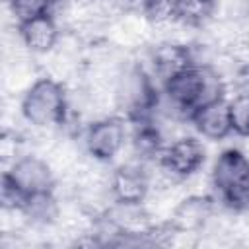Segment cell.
Returning <instances> with one entry per match:
<instances>
[{
    "instance_id": "6da1fadb",
    "label": "cell",
    "mask_w": 249,
    "mask_h": 249,
    "mask_svg": "<svg viewBox=\"0 0 249 249\" xmlns=\"http://www.w3.org/2000/svg\"><path fill=\"white\" fill-rule=\"evenodd\" d=\"M23 121L35 128H53L66 123L70 113L68 89L51 76H41L27 86L19 101Z\"/></svg>"
},
{
    "instance_id": "7a4b0ae2",
    "label": "cell",
    "mask_w": 249,
    "mask_h": 249,
    "mask_svg": "<svg viewBox=\"0 0 249 249\" xmlns=\"http://www.w3.org/2000/svg\"><path fill=\"white\" fill-rule=\"evenodd\" d=\"M210 183L216 198L233 212L249 210V156L228 148L214 160Z\"/></svg>"
},
{
    "instance_id": "3957f363",
    "label": "cell",
    "mask_w": 249,
    "mask_h": 249,
    "mask_svg": "<svg viewBox=\"0 0 249 249\" xmlns=\"http://www.w3.org/2000/svg\"><path fill=\"white\" fill-rule=\"evenodd\" d=\"M128 142V126L123 115H105L84 130V148L93 161H113Z\"/></svg>"
},
{
    "instance_id": "277c9868",
    "label": "cell",
    "mask_w": 249,
    "mask_h": 249,
    "mask_svg": "<svg viewBox=\"0 0 249 249\" xmlns=\"http://www.w3.org/2000/svg\"><path fill=\"white\" fill-rule=\"evenodd\" d=\"M14 189H18L25 198L54 191V169L53 165L35 154H23L12 160L10 167L2 175Z\"/></svg>"
},
{
    "instance_id": "5b68a950",
    "label": "cell",
    "mask_w": 249,
    "mask_h": 249,
    "mask_svg": "<svg viewBox=\"0 0 249 249\" xmlns=\"http://www.w3.org/2000/svg\"><path fill=\"white\" fill-rule=\"evenodd\" d=\"M150 163L138 160L117 165L107 179V195L113 202L123 204H144L152 191Z\"/></svg>"
},
{
    "instance_id": "8992f818",
    "label": "cell",
    "mask_w": 249,
    "mask_h": 249,
    "mask_svg": "<svg viewBox=\"0 0 249 249\" xmlns=\"http://www.w3.org/2000/svg\"><path fill=\"white\" fill-rule=\"evenodd\" d=\"M206 150L195 136H177L165 144L156 165L173 181H183L198 173L204 165Z\"/></svg>"
},
{
    "instance_id": "52a82bcc",
    "label": "cell",
    "mask_w": 249,
    "mask_h": 249,
    "mask_svg": "<svg viewBox=\"0 0 249 249\" xmlns=\"http://www.w3.org/2000/svg\"><path fill=\"white\" fill-rule=\"evenodd\" d=\"M216 214V198L210 195L191 193L183 196L165 222L175 235H198L202 233Z\"/></svg>"
},
{
    "instance_id": "ba28073f",
    "label": "cell",
    "mask_w": 249,
    "mask_h": 249,
    "mask_svg": "<svg viewBox=\"0 0 249 249\" xmlns=\"http://www.w3.org/2000/svg\"><path fill=\"white\" fill-rule=\"evenodd\" d=\"M148 64H150V74L161 86L171 76L196 64L195 49L193 45L177 41V39H163L150 49Z\"/></svg>"
},
{
    "instance_id": "9c48e42d",
    "label": "cell",
    "mask_w": 249,
    "mask_h": 249,
    "mask_svg": "<svg viewBox=\"0 0 249 249\" xmlns=\"http://www.w3.org/2000/svg\"><path fill=\"white\" fill-rule=\"evenodd\" d=\"M189 123L195 126V130L202 138L210 142H222L230 134H233L231 121H230V107H228L226 97H218V99L206 101L200 107H196L191 113Z\"/></svg>"
},
{
    "instance_id": "30bf717a",
    "label": "cell",
    "mask_w": 249,
    "mask_h": 249,
    "mask_svg": "<svg viewBox=\"0 0 249 249\" xmlns=\"http://www.w3.org/2000/svg\"><path fill=\"white\" fill-rule=\"evenodd\" d=\"M18 37L31 54H47L60 41V25L54 14H45L18 23Z\"/></svg>"
},
{
    "instance_id": "8fae6325",
    "label": "cell",
    "mask_w": 249,
    "mask_h": 249,
    "mask_svg": "<svg viewBox=\"0 0 249 249\" xmlns=\"http://www.w3.org/2000/svg\"><path fill=\"white\" fill-rule=\"evenodd\" d=\"M23 220L35 228H49L60 220V204L54 191L29 196L23 210Z\"/></svg>"
},
{
    "instance_id": "7c38bea8",
    "label": "cell",
    "mask_w": 249,
    "mask_h": 249,
    "mask_svg": "<svg viewBox=\"0 0 249 249\" xmlns=\"http://www.w3.org/2000/svg\"><path fill=\"white\" fill-rule=\"evenodd\" d=\"M138 8L150 25H171L179 19V0H138Z\"/></svg>"
},
{
    "instance_id": "4fadbf2b",
    "label": "cell",
    "mask_w": 249,
    "mask_h": 249,
    "mask_svg": "<svg viewBox=\"0 0 249 249\" xmlns=\"http://www.w3.org/2000/svg\"><path fill=\"white\" fill-rule=\"evenodd\" d=\"M216 0H179V19L187 27H202L216 14Z\"/></svg>"
},
{
    "instance_id": "5bb4252c",
    "label": "cell",
    "mask_w": 249,
    "mask_h": 249,
    "mask_svg": "<svg viewBox=\"0 0 249 249\" xmlns=\"http://www.w3.org/2000/svg\"><path fill=\"white\" fill-rule=\"evenodd\" d=\"M230 107V121H231V132L241 138H249V89H243L235 93L231 99H228Z\"/></svg>"
},
{
    "instance_id": "9a60e30c",
    "label": "cell",
    "mask_w": 249,
    "mask_h": 249,
    "mask_svg": "<svg viewBox=\"0 0 249 249\" xmlns=\"http://www.w3.org/2000/svg\"><path fill=\"white\" fill-rule=\"evenodd\" d=\"M6 2L18 23L45 16V14H53L56 6V0H6Z\"/></svg>"
}]
</instances>
